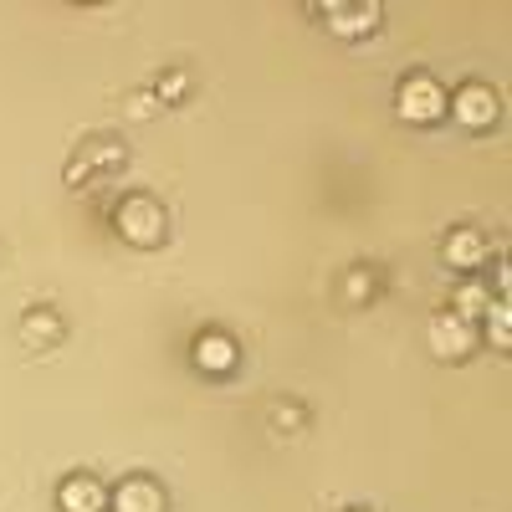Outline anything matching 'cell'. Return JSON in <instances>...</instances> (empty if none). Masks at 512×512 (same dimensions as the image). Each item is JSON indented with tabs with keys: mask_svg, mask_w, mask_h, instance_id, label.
<instances>
[{
	"mask_svg": "<svg viewBox=\"0 0 512 512\" xmlns=\"http://www.w3.org/2000/svg\"><path fill=\"white\" fill-rule=\"evenodd\" d=\"M108 226L123 246L134 251H159L169 241V210L149 195V190H128L118 195V205L108 210Z\"/></svg>",
	"mask_w": 512,
	"mask_h": 512,
	"instance_id": "obj_1",
	"label": "cell"
},
{
	"mask_svg": "<svg viewBox=\"0 0 512 512\" xmlns=\"http://www.w3.org/2000/svg\"><path fill=\"white\" fill-rule=\"evenodd\" d=\"M128 169V144L118 134H88L67 159V190H88L93 180H113Z\"/></svg>",
	"mask_w": 512,
	"mask_h": 512,
	"instance_id": "obj_2",
	"label": "cell"
},
{
	"mask_svg": "<svg viewBox=\"0 0 512 512\" xmlns=\"http://www.w3.org/2000/svg\"><path fill=\"white\" fill-rule=\"evenodd\" d=\"M395 113H400V123H410V128H436V123L446 118V88H441V77L425 72V67L405 72V77L395 82Z\"/></svg>",
	"mask_w": 512,
	"mask_h": 512,
	"instance_id": "obj_3",
	"label": "cell"
},
{
	"mask_svg": "<svg viewBox=\"0 0 512 512\" xmlns=\"http://www.w3.org/2000/svg\"><path fill=\"white\" fill-rule=\"evenodd\" d=\"M446 118L461 128V134H492V128L502 123V98H497L492 82L466 77L461 88L446 93Z\"/></svg>",
	"mask_w": 512,
	"mask_h": 512,
	"instance_id": "obj_4",
	"label": "cell"
},
{
	"mask_svg": "<svg viewBox=\"0 0 512 512\" xmlns=\"http://www.w3.org/2000/svg\"><path fill=\"white\" fill-rule=\"evenodd\" d=\"M492 256H497L492 236H487L482 226H472V221H461V226H451V231L441 236V262H446L456 277H482Z\"/></svg>",
	"mask_w": 512,
	"mask_h": 512,
	"instance_id": "obj_5",
	"label": "cell"
},
{
	"mask_svg": "<svg viewBox=\"0 0 512 512\" xmlns=\"http://www.w3.org/2000/svg\"><path fill=\"white\" fill-rule=\"evenodd\" d=\"M425 344H431V359H441V364H466L482 349V338H477V323H461L456 313L441 308L425 323Z\"/></svg>",
	"mask_w": 512,
	"mask_h": 512,
	"instance_id": "obj_6",
	"label": "cell"
},
{
	"mask_svg": "<svg viewBox=\"0 0 512 512\" xmlns=\"http://www.w3.org/2000/svg\"><path fill=\"white\" fill-rule=\"evenodd\" d=\"M338 41H364L384 26V6L379 0H354V6H344V0H328V6H308Z\"/></svg>",
	"mask_w": 512,
	"mask_h": 512,
	"instance_id": "obj_7",
	"label": "cell"
},
{
	"mask_svg": "<svg viewBox=\"0 0 512 512\" xmlns=\"http://www.w3.org/2000/svg\"><path fill=\"white\" fill-rule=\"evenodd\" d=\"M190 364H195L205 379H226V374H236V364H241V344H236L226 328H200L195 344H190Z\"/></svg>",
	"mask_w": 512,
	"mask_h": 512,
	"instance_id": "obj_8",
	"label": "cell"
},
{
	"mask_svg": "<svg viewBox=\"0 0 512 512\" xmlns=\"http://www.w3.org/2000/svg\"><path fill=\"white\" fill-rule=\"evenodd\" d=\"M108 512H169V492L149 472H128L108 487Z\"/></svg>",
	"mask_w": 512,
	"mask_h": 512,
	"instance_id": "obj_9",
	"label": "cell"
},
{
	"mask_svg": "<svg viewBox=\"0 0 512 512\" xmlns=\"http://www.w3.org/2000/svg\"><path fill=\"white\" fill-rule=\"evenodd\" d=\"M57 512H108V482L98 472H67L57 482Z\"/></svg>",
	"mask_w": 512,
	"mask_h": 512,
	"instance_id": "obj_10",
	"label": "cell"
},
{
	"mask_svg": "<svg viewBox=\"0 0 512 512\" xmlns=\"http://www.w3.org/2000/svg\"><path fill=\"white\" fill-rule=\"evenodd\" d=\"M497 303L492 297V287L482 282V277H461L456 287H451V303H446V313H456L461 323H482V313Z\"/></svg>",
	"mask_w": 512,
	"mask_h": 512,
	"instance_id": "obj_11",
	"label": "cell"
},
{
	"mask_svg": "<svg viewBox=\"0 0 512 512\" xmlns=\"http://www.w3.org/2000/svg\"><path fill=\"white\" fill-rule=\"evenodd\" d=\"M62 333H67V323H62V313L52 308V303H36L31 313H21V338L31 349H52V344H62Z\"/></svg>",
	"mask_w": 512,
	"mask_h": 512,
	"instance_id": "obj_12",
	"label": "cell"
},
{
	"mask_svg": "<svg viewBox=\"0 0 512 512\" xmlns=\"http://www.w3.org/2000/svg\"><path fill=\"white\" fill-rule=\"evenodd\" d=\"M379 282H384V272L369 267V262H359V267H349L344 282H338V297H344L349 308H369L374 297H379Z\"/></svg>",
	"mask_w": 512,
	"mask_h": 512,
	"instance_id": "obj_13",
	"label": "cell"
},
{
	"mask_svg": "<svg viewBox=\"0 0 512 512\" xmlns=\"http://www.w3.org/2000/svg\"><path fill=\"white\" fill-rule=\"evenodd\" d=\"M477 338H482L487 349L507 354V349H512V308H507V303H492V308L482 313V323H477Z\"/></svg>",
	"mask_w": 512,
	"mask_h": 512,
	"instance_id": "obj_14",
	"label": "cell"
},
{
	"mask_svg": "<svg viewBox=\"0 0 512 512\" xmlns=\"http://www.w3.org/2000/svg\"><path fill=\"white\" fill-rule=\"evenodd\" d=\"M195 93V77L190 72H180V67H169V72H159V82L149 88V98L154 103H164V108H175V103H185Z\"/></svg>",
	"mask_w": 512,
	"mask_h": 512,
	"instance_id": "obj_15",
	"label": "cell"
},
{
	"mask_svg": "<svg viewBox=\"0 0 512 512\" xmlns=\"http://www.w3.org/2000/svg\"><path fill=\"white\" fill-rule=\"evenodd\" d=\"M272 420H277V431H303V425H308V410L292 405V400H282V405H272Z\"/></svg>",
	"mask_w": 512,
	"mask_h": 512,
	"instance_id": "obj_16",
	"label": "cell"
},
{
	"mask_svg": "<svg viewBox=\"0 0 512 512\" xmlns=\"http://www.w3.org/2000/svg\"><path fill=\"white\" fill-rule=\"evenodd\" d=\"M154 108H159V103H154L149 93H134V103H128V113H134V118H149Z\"/></svg>",
	"mask_w": 512,
	"mask_h": 512,
	"instance_id": "obj_17",
	"label": "cell"
},
{
	"mask_svg": "<svg viewBox=\"0 0 512 512\" xmlns=\"http://www.w3.org/2000/svg\"><path fill=\"white\" fill-rule=\"evenodd\" d=\"M344 512H369V507H344Z\"/></svg>",
	"mask_w": 512,
	"mask_h": 512,
	"instance_id": "obj_18",
	"label": "cell"
}]
</instances>
